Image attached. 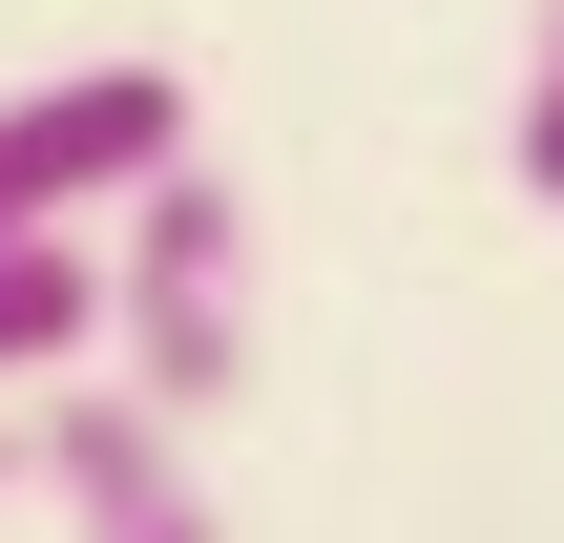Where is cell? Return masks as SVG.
Listing matches in <instances>:
<instances>
[{"instance_id":"obj_4","label":"cell","mask_w":564,"mask_h":543,"mask_svg":"<svg viewBox=\"0 0 564 543\" xmlns=\"http://www.w3.org/2000/svg\"><path fill=\"white\" fill-rule=\"evenodd\" d=\"M84 335H105V272H84L63 230H42V251H0V398H21V377H63Z\"/></svg>"},{"instance_id":"obj_6","label":"cell","mask_w":564,"mask_h":543,"mask_svg":"<svg viewBox=\"0 0 564 543\" xmlns=\"http://www.w3.org/2000/svg\"><path fill=\"white\" fill-rule=\"evenodd\" d=\"M0 481H21V398H0Z\"/></svg>"},{"instance_id":"obj_5","label":"cell","mask_w":564,"mask_h":543,"mask_svg":"<svg viewBox=\"0 0 564 543\" xmlns=\"http://www.w3.org/2000/svg\"><path fill=\"white\" fill-rule=\"evenodd\" d=\"M502 167H523V209H564V0H544V42H523V105H502Z\"/></svg>"},{"instance_id":"obj_3","label":"cell","mask_w":564,"mask_h":543,"mask_svg":"<svg viewBox=\"0 0 564 543\" xmlns=\"http://www.w3.org/2000/svg\"><path fill=\"white\" fill-rule=\"evenodd\" d=\"M21 481L63 502V543H230L188 419H147L126 377H42V398H21Z\"/></svg>"},{"instance_id":"obj_1","label":"cell","mask_w":564,"mask_h":543,"mask_svg":"<svg viewBox=\"0 0 564 543\" xmlns=\"http://www.w3.org/2000/svg\"><path fill=\"white\" fill-rule=\"evenodd\" d=\"M105 356H126V398H147V419H230V377H251V209H230V167H209V146L126 188Z\"/></svg>"},{"instance_id":"obj_2","label":"cell","mask_w":564,"mask_h":543,"mask_svg":"<svg viewBox=\"0 0 564 543\" xmlns=\"http://www.w3.org/2000/svg\"><path fill=\"white\" fill-rule=\"evenodd\" d=\"M147 167H188V84H167V63H63V84H0V251H42L63 209H126Z\"/></svg>"}]
</instances>
